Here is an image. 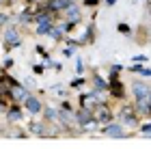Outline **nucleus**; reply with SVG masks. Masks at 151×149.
Instances as JSON below:
<instances>
[{
	"label": "nucleus",
	"mask_w": 151,
	"mask_h": 149,
	"mask_svg": "<svg viewBox=\"0 0 151 149\" xmlns=\"http://www.w3.org/2000/svg\"><path fill=\"white\" fill-rule=\"evenodd\" d=\"M13 93H15V97H17V99H26V91H22L19 86H17V89L13 91Z\"/></svg>",
	"instance_id": "nucleus-8"
},
{
	"label": "nucleus",
	"mask_w": 151,
	"mask_h": 149,
	"mask_svg": "<svg viewBox=\"0 0 151 149\" xmlns=\"http://www.w3.org/2000/svg\"><path fill=\"white\" fill-rule=\"evenodd\" d=\"M0 2H2V0H0Z\"/></svg>",
	"instance_id": "nucleus-10"
},
{
	"label": "nucleus",
	"mask_w": 151,
	"mask_h": 149,
	"mask_svg": "<svg viewBox=\"0 0 151 149\" xmlns=\"http://www.w3.org/2000/svg\"><path fill=\"white\" fill-rule=\"evenodd\" d=\"M132 91H134L136 99H147L149 97V89H147V84H142V82H134Z\"/></svg>",
	"instance_id": "nucleus-1"
},
{
	"label": "nucleus",
	"mask_w": 151,
	"mask_h": 149,
	"mask_svg": "<svg viewBox=\"0 0 151 149\" xmlns=\"http://www.w3.org/2000/svg\"><path fill=\"white\" fill-rule=\"evenodd\" d=\"M67 0H52V9H56V11H65L67 9Z\"/></svg>",
	"instance_id": "nucleus-6"
},
{
	"label": "nucleus",
	"mask_w": 151,
	"mask_h": 149,
	"mask_svg": "<svg viewBox=\"0 0 151 149\" xmlns=\"http://www.w3.org/2000/svg\"><path fill=\"white\" fill-rule=\"evenodd\" d=\"M4 39L9 43H17V32L13 30V28H9V30H6V35H4Z\"/></svg>",
	"instance_id": "nucleus-7"
},
{
	"label": "nucleus",
	"mask_w": 151,
	"mask_h": 149,
	"mask_svg": "<svg viewBox=\"0 0 151 149\" xmlns=\"http://www.w3.org/2000/svg\"><path fill=\"white\" fill-rule=\"evenodd\" d=\"M65 11H67V17H69L71 22H73V19H80V9H78L76 4H67Z\"/></svg>",
	"instance_id": "nucleus-4"
},
{
	"label": "nucleus",
	"mask_w": 151,
	"mask_h": 149,
	"mask_svg": "<svg viewBox=\"0 0 151 149\" xmlns=\"http://www.w3.org/2000/svg\"><path fill=\"white\" fill-rule=\"evenodd\" d=\"M26 110H30V112H39V110H41L39 99H35V97H26Z\"/></svg>",
	"instance_id": "nucleus-3"
},
{
	"label": "nucleus",
	"mask_w": 151,
	"mask_h": 149,
	"mask_svg": "<svg viewBox=\"0 0 151 149\" xmlns=\"http://www.w3.org/2000/svg\"><path fill=\"white\" fill-rule=\"evenodd\" d=\"M52 30V22H50V17L43 15V17H39V22H37V32L39 35H45V32H50Z\"/></svg>",
	"instance_id": "nucleus-2"
},
{
	"label": "nucleus",
	"mask_w": 151,
	"mask_h": 149,
	"mask_svg": "<svg viewBox=\"0 0 151 149\" xmlns=\"http://www.w3.org/2000/svg\"><path fill=\"white\" fill-rule=\"evenodd\" d=\"M106 134H108V136H114V138H121V136H123V130H121V125L112 123V125H108Z\"/></svg>",
	"instance_id": "nucleus-5"
},
{
	"label": "nucleus",
	"mask_w": 151,
	"mask_h": 149,
	"mask_svg": "<svg viewBox=\"0 0 151 149\" xmlns=\"http://www.w3.org/2000/svg\"><path fill=\"white\" fill-rule=\"evenodd\" d=\"M147 99H149V104H151V91H149V97H147Z\"/></svg>",
	"instance_id": "nucleus-9"
}]
</instances>
